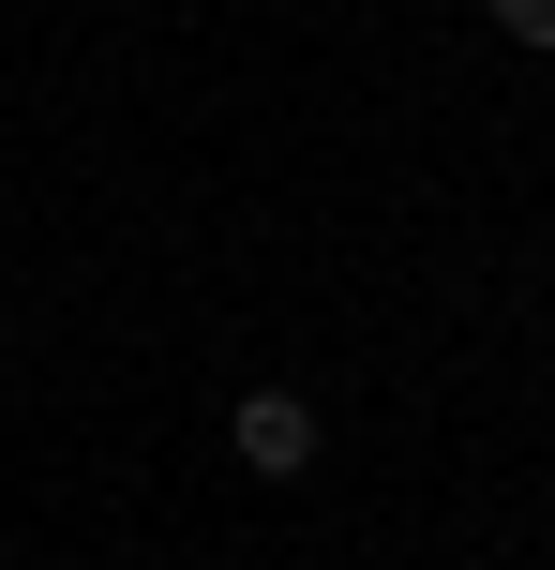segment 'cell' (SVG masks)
<instances>
[{"instance_id": "1", "label": "cell", "mask_w": 555, "mask_h": 570, "mask_svg": "<svg viewBox=\"0 0 555 570\" xmlns=\"http://www.w3.org/2000/svg\"><path fill=\"white\" fill-rule=\"evenodd\" d=\"M226 451L256 465V481H316V405H300V391H240L226 405Z\"/></svg>"}, {"instance_id": "2", "label": "cell", "mask_w": 555, "mask_h": 570, "mask_svg": "<svg viewBox=\"0 0 555 570\" xmlns=\"http://www.w3.org/2000/svg\"><path fill=\"white\" fill-rule=\"evenodd\" d=\"M496 30L511 46H555V0H496Z\"/></svg>"}]
</instances>
